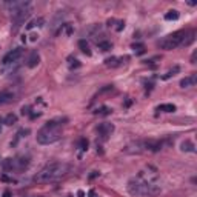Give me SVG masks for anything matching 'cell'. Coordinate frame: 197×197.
Listing matches in <instances>:
<instances>
[{
  "instance_id": "ba28073f",
  "label": "cell",
  "mask_w": 197,
  "mask_h": 197,
  "mask_svg": "<svg viewBox=\"0 0 197 197\" xmlns=\"http://www.w3.org/2000/svg\"><path fill=\"white\" fill-rule=\"evenodd\" d=\"M16 100V94L12 91H0V105L11 103Z\"/></svg>"
},
{
  "instance_id": "9c48e42d",
  "label": "cell",
  "mask_w": 197,
  "mask_h": 197,
  "mask_svg": "<svg viewBox=\"0 0 197 197\" xmlns=\"http://www.w3.org/2000/svg\"><path fill=\"white\" fill-rule=\"evenodd\" d=\"M196 83H197V74H191V76L180 80V86L182 88H190V86H194Z\"/></svg>"
},
{
  "instance_id": "7a4b0ae2",
  "label": "cell",
  "mask_w": 197,
  "mask_h": 197,
  "mask_svg": "<svg viewBox=\"0 0 197 197\" xmlns=\"http://www.w3.org/2000/svg\"><path fill=\"white\" fill-rule=\"evenodd\" d=\"M65 119H54V120H49L43 128H40L39 132H37V142L40 145H51L54 142H57L60 137H62V126Z\"/></svg>"
},
{
  "instance_id": "484cf974",
  "label": "cell",
  "mask_w": 197,
  "mask_h": 197,
  "mask_svg": "<svg viewBox=\"0 0 197 197\" xmlns=\"http://www.w3.org/2000/svg\"><path fill=\"white\" fill-rule=\"evenodd\" d=\"M97 176H99V172H97V171H92V174L89 176V179H94V177H97Z\"/></svg>"
},
{
  "instance_id": "e0dca14e",
  "label": "cell",
  "mask_w": 197,
  "mask_h": 197,
  "mask_svg": "<svg viewBox=\"0 0 197 197\" xmlns=\"http://www.w3.org/2000/svg\"><path fill=\"white\" fill-rule=\"evenodd\" d=\"M97 46H99V49L100 51H110L111 48H113V45H111V42H97Z\"/></svg>"
},
{
  "instance_id": "30bf717a",
  "label": "cell",
  "mask_w": 197,
  "mask_h": 197,
  "mask_svg": "<svg viewBox=\"0 0 197 197\" xmlns=\"http://www.w3.org/2000/svg\"><path fill=\"white\" fill-rule=\"evenodd\" d=\"M39 62H40V56H39V52H33L31 56H29V59H28V68H36L37 65H39Z\"/></svg>"
},
{
  "instance_id": "ac0fdd59",
  "label": "cell",
  "mask_w": 197,
  "mask_h": 197,
  "mask_svg": "<svg viewBox=\"0 0 197 197\" xmlns=\"http://www.w3.org/2000/svg\"><path fill=\"white\" fill-rule=\"evenodd\" d=\"M165 19H166V20H177V19H179V11H176V9L168 11V12L165 14Z\"/></svg>"
},
{
  "instance_id": "8992f818",
  "label": "cell",
  "mask_w": 197,
  "mask_h": 197,
  "mask_svg": "<svg viewBox=\"0 0 197 197\" xmlns=\"http://www.w3.org/2000/svg\"><path fill=\"white\" fill-rule=\"evenodd\" d=\"M23 56V48H16L12 51H9L5 57H3V65H9V63H14L17 62L20 57Z\"/></svg>"
},
{
  "instance_id": "7402d4cb",
  "label": "cell",
  "mask_w": 197,
  "mask_h": 197,
  "mask_svg": "<svg viewBox=\"0 0 197 197\" xmlns=\"http://www.w3.org/2000/svg\"><path fill=\"white\" fill-rule=\"evenodd\" d=\"M88 145H89V142H88L85 137L80 139V150H82V151H86V150H88Z\"/></svg>"
},
{
  "instance_id": "5bb4252c",
  "label": "cell",
  "mask_w": 197,
  "mask_h": 197,
  "mask_svg": "<svg viewBox=\"0 0 197 197\" xmlns=\"http://www.w3.org/2000/svg\"><path fill=\"white\" fill-rule=\"evenodd\" d=\"M159 111H163V113H174L177 108H176V105H172V103H163V105H160L157 108Z\"/></svg>"
},
{
  "instance_id": "52a82bcc",
  "label": "cell",
  "mask_w": 197,
  "mask_h": 197,
  "mask_svg": "<svg viewBox=\"0 0 197 197\" xmlns=\"http://www.w3.org/2000/svg\"><path fill=\"white\" fill-rule=\"evenodd\" d=\"M97 131H99V134H100L103 139H106L108 136L113 134V131H114V125H113V123H102V125L97 128Z\"/></svg>"
},
{
  "instance_id": "ffe728a7",
  "label": "cell",
  "mask_w": 197,
  "mask_h": 197,
  "mask_svg": "<svg viewBox=\"0 0 197 197\" xmlns=\"http://www.w3.org/2000/svg\"><path fill=\"white\" fill-rule=\"evenodd\" d=\"M132 49H134L136 54H143V52H145V46H143L142 43H134V45H132Z\"/></svg>"
},
{
  "instance_id": "277c9868",
  "label": "cell",
  "mask_w": 197,
  "mask_h": 197,
  "mask_svg": "<svg viewBox=\"0 0 197 197\" xmlns=\"http://www.w3.org/2000/svg\"><path fill=\"white\" fill-rule=\"evenodd\" d=\"M188 33H190V31H177V33H172V34L163 37L162 40H159L157 45L162 48V49H166V51L176 49V48H179V46H183V42L186 39Z\"/></svg>"
},
{
  "instance_id": "5b68a950",
  "label": "cell",
  "mask_w": 197,
  "mask_h": 197,
  "mask_svg": "<svg viewBox=\"0 0 197 197\" xmlns=\"http://www.w3.org/2000/svg\"><path fill=\"white\" fill-rule=\"evenodd\" d=\"M29 166L28 159H5L2 162V168L5 171H23Z\"/></svg>"
},
{
  "instance_id": "d4e9b609",
  "label": "cell",
  "mask_w": 197,
  "mask_h": 197,
  "mask_svg": "<svg viewBox=\"0 0 197 197\" xmlns=\"http://www.w3.org/2000/svg\"><path fill=\"white\" fill-rule=\"evenodd\" d=\"M123 28H125V22H123V20H119V22H117V26H116V29H117V31H122Z\"/></svg>"
},
{
  "instance_id": "7c38bea8",
  "label": "cell",
  "mask_w": 197,
  "mask_h": 197,
  "mask_svg": "<svg viewBox=\"0 0 197 197\" xmlns=\"http://www.w3.org/2000/svg\"><path fill=\"white\" fill-rule=\"evenodd\" d=\"M182 148V151L183 153H194L196 151V146H194V143L191 142V140H185V142H182V145H180Z\"/></svg>"
},
{
  "instance_id": "4316f807",
  "label": "cell",
  "mask_w": 197,
  "mask_h": 197,
  "mask_svg": "<svg viewBox=\"0 0 197 197\" xmlns=\"http://www.w3.org/2000/svg\"><path fill=\"white\" fill-rule=\"evenodd\" d=\"M196 56H197V52H194V54L191 56V63H196Z\"/></svg>"
},
{
  "instance_id": "44dd1931",
  "label": "cell",
  "mask_w": 197,
  "mask_h": 197,
  "mask_svg": "<svg viewBox=\"0 0 197 197\" xmlns=\"http://www.w3.org/2000/svg\"><path fill=\"white\" fill-rule=\"evenodd\" d=\"M177 71H179V66H174V68H172V69H171V71H168V73H166V74H165V76H162V79H163V80L169 79V77H171V76H174V74H176V73H177Z\"/></svg>"
},
{
  "instance_id": "3957f363",
  "label": "cell",
  "mask_w": 197,
  "mask_h": 197,
  "mask_svg": "<svg viewBox=\"0 0 197 197\" xmlns=\"http://www.w3.org/2000/svg\"><path fill=\"white\" fill-rule=\"evenodd\" d=\"M126 190L131 196L136 197H153L160 194V186L157 185H153L146 180H142V179H131L126 185Z\"/></svg>"
},
{
  "instance_id": "603a6c76",
  "label": "cell",
  "mask_w": 197,
  "mask_h": 197,
  "mask_svg": "<svg viewBox=\"0 0 197 197\" xmlns=\"http://www.w3.org/2000/svg\"><path fill=\"white\" fill-rule=\"evenodd\" d=\"M0 180H3V182H9V183H12V182H16L12 177H8V176H5V174H2L0 176Z\"/></svg>"
},
{
  "instance_id": "83f0119b",
  "label": "cell",
  "mask_w": 197,
  "mask_h": 197,
  "mask_svg": "<svg viewBox=\"0 0 197 197\" xmlns=\"http://www.w3.org/2000/svg\"><path fill=\"white\" fill-rule=\"evenodd\" d=\"M3 197H11V191H8V190H6V191L3 193Z\"/></svg>"
},
{
  "instance_id": "2e32d148",
  "label": "cell",
  "mask_w": 197,
  "mask_h": 197,
  "mask_svg": "<svg viewBox=\"0 0 197 197\" xmlns=\"http://www.w3.org/2000/svg\"><path fill=\"white\" fill-rule=\"evenodd\" d=\"M43 23H45V19H42V17H39V19H36V20L29 22V23L26 25V29H33L34 26H42Z\"/></svg>"
},
{
  "instance_id": "f1b7e54d",
  "label": "cell",
  "mask_w": 197,
  "mask_h": 197,
  "mask_svg": "<svg viewBox=\"0 0 197 197\" xmlns=\"http://www.w3.org/2000/svg\"><path fill=\"white\" fill-rule=\"evenodd\" d=\"M0 131H2V122H0Z\"/></svg>"
},
{
  "instance_id": "8fae6325",
  "label": "cell",
  "mask_w": 197,
  "mask_h": 197,
  "mask_svg": "<svg viewBox=\"0 0 197 197\" xmlns=\"http://www.w3.org/2000/svg\"><path fill=\"white\" fill-rule=\"evenodd\" d=\"M122 62H123V59H119V57H110V59L105 60V65H106L108 68H117V66L122 65Z\"/></svg>"
},
{
  "instance_id": "cb8c5ba5",
  "label": "cell",
  "mask_w": 197,
  "mask_h": 197,
  "mask_svg": "<svg viewBox=\"0 0 197 197\" xmlns=\"http://www.w3.org/2000/svg\"><path fill=\"white\" fill-rule=\"evenodd\" d=\"M29 110H31L29 106H23V108H22V114H23V116H29V114H31Z\"/></svg>"
},
{
  "instance_id": "4fadbf2b",
  "label": "cell",
  "mask_w": 197,
  "mask_h": 197,
  "mask_svg": "<svg viewBox=\"0 0 197 197\" xmlns=\"http://www.w3.org/2000/svg\"><path fill=\"white\" fill-rule=\"evenodd\" d=\"M79 48L82 49V52H83V54H86L88 57L92 54V52H91V49H89V45H88V42H86L85 39L79 40Z\"/></svg>"
},
{
  "instance_id": "6da1fadb",
  "label": "cell",
  "mask_w": 197,
  "mask_h": 197,
  "mask_svg": "<svg viewBox=\"0 0 197 197\" xmlns=\"http://www.w3.org/2000/svg\"><path fill=\"white\" fill-rule=\"evenodd\" d=\"M69 171H71V165H68L65 162H52V163H48L46 166H43L33 177V180L37 182V183L54 182V180H59V179L65 177Z\"/></svg>"
},
{
  "instance_id": "9a60e30c",
  "label": "cell",
  "mask_w": 197,
  "mask_h": 197,
  "mask_svg": "<svg viewBox=\"0 0 197 197\" xmlns=\"http://www.w3.org/2000/svg\"><path fill=\"white\" fill-rule=\"evenodd\" d=\"M3 123H5V125H8V126H11V125L17 123V116H16V114H12V113L6 114V117H5V120H3Z\"/></svg>"
},
{
  "instance_id": "d6986e66",
  "label": "cell",
  "mask_w": 197,
  "mask_h": 197,
  "mask_svg": "<svg viewBox=\"0 0 197 197\" xmlns=\"http://www.w3.org/2000/svg\"><path fill=\"white\" fill-rule=\"evenodd\" d=\"M111 113H113V110L108 108V106H102L100 110L94 111V114H97V116H108V114H111Z\"/></svg>"
}]
</instances>
